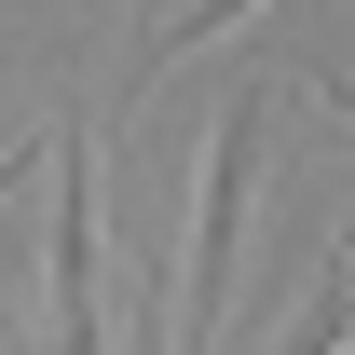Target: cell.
Listing matches in <instances>:
<instances>
[{"mask_svg": "<svg viewBox=\"0 0 355 355\" xmlns=\"http://www.w3.org/2000/svg\"><path fill=\"white\" fill-rule=\"evenodd\" d=\"M246 164H260V96H232V110H219V137H205V191H191V287H178V355H219V328H232Z\"/></svg>", "mask_w": 355, "mask_h": 355, "instance_id": "cell-1", "label": "cell"}, {"mask_svg": "<svg viewBox=\"0 0 355 355\" xmlns=\"http://www.w3.org/2000/svg\"><path fill=\"white\" fill-rule=\"evenodd\" d=\"M342 328H355V260H328L314 301H301V328H287V355H342Z\"/></svg>", "mask_w": 355, "mask_h": 355, "instance_id": "cell-2", "label": "cell"}, {"mask_svg": "<svg viewBox=\"0 0 355 355\" xmlns=\"http://www.w3.org/2000/svg\"><path fill=\"white\" fill-rule=\"evenodd\" d=\"M232 14H260V0H191V14H164V28H150V42H137V83H150V69H164V55H191V42H219Z\"/></svg>", "mask_w": 355, "mask_h": 355, "instance_id": "cell-3", "label": "cell"}, {"mask_svg": "<svg viewBox=\"0 0 355 355\" xmlns=\"http://www.w3.org/2000/svg\"><path fill=\"white\" fill-rule=\"evenodd\" d=\"M314 83H328V110H342V123H355V83H342V69H314Z\"/></svg>", "mask_w": 355, "mask_h": 355, "instance_id": "cell-4", "label": "cell"}]
</instances>
